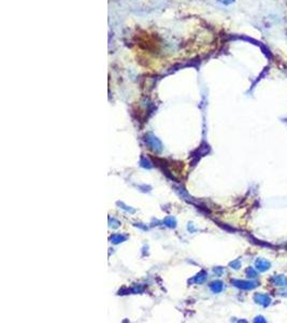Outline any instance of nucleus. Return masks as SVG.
<instances>
[{
	"label": "nucleus",
	"mask_w": 287,
	"mask_h": 323,
	"mask_svg": "<svg viewBox=\"0 0 287 323\" xmlns=\"http://www.w3.org/2000/svg\"><path fill=\"white\" fill-rule=\"evenodd\" d=\"M219 1H221V2H223V3H225V5H229V3L233 2L234 0H219Z\"/></svg>",
	"instance_id": "obj_1"
}]
</instances>
